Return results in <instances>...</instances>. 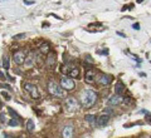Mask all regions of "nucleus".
<instances>
[{
    "label": "nucleus",
    "mask_w": 151,
    "mask_h": 138,
    "mask_svg": "<svg viewBox=\"0 0 151 138\" xmlns=\"http://www.w3.org/2000/svg\"><path fill=\"white\" fill-rule=\"evenodd\" d=\"M60 85L63 87V89H65V90H72V89H74V87H76V83H74V80H73V78L72 77H62V79H60Z\"/></svg>",
    "instance_id": "4"
},
{
    "label": "nucleus",
    "mask_w": 151,
    "mask_h": 138,
    "mask_svg": "<svg viewBox=\"0 0 151 138\" xmlns=\"http://www.w3.org/2000/svg\"><path fill=\"white\" fill-rule=\"evenodd\" d=\"M124 102V98H122L121 94H115V96H112L110 98V104L111 106H120V104Z\"/></svg>",
    "instance_id": "9"
},
{
    "label": "nucleus",
    "mask_w": 151,
    "mask_h": 138,
    "mask_svg": "<svg viewBox=\"0 0 151 138\" xmlns=\"http://www.w3.org/2000/svg\"><path fill=\"white\" fill-rule=\"evenodd\" d=\"M8 124L10 126V127H18V126H19V122L15 121V119H12V121H9Z\"/></svg>",
    "instance_id": "20"
},
{
    "label": "nucleus",
    "mask_w": 151,
    "mask_h": 138,
    "mask_svg": "<svg viewBox=\"0 0 151 138\" xmlns=\"http://www.w3.org/2000/svg\"><path fill=\"white\" fill-rule=\"evenodd\" d=\"M84 119H86V122H88L89 124H93V123L96 122V117H94V116H92V114H87Z\"/></svg>",
    "instance_id": "17"
},
{
    "label": "nucleus",
    "mask_w": 151,
    "mask_h": 138,
    "mask_svg": "<svg viewBox=\"0 0 151 138\" xmlns=\"http://www.w3.org/2000/svg\"><path fill=\"white\" fill-rule=\"evenodd\" d=\"M141 1H142V0H137V3H141Z\"/></svg>",
    "instance_id": "29"
},
{
    "label": "nucleus",
    "mask_w": 151,
    "mask_h": 138,
    "mask_svg": "<svg viewBox=\"0 0 151 138\" xmlns=\"http://www.w3.org/2000/svg\"><path fill=\"white\" fill-rule=\"evenodd\" d=\"M103 113H107V114H111L112 113V111L110 108H107V109H105V111H103Z\"/></svg>",
    "instance_id": "25"
},
{
    "label": "nucleus",
    "mask_w": 151,
    "mask_h": 138,
    "mask_svg": "<svg viewBox=\"0 0 151 138\" xmlns=\"http://www.w3.org/2000/svg\"><path fill=\"white\" fill-rule=\"evenodd\" d=\"M97 101V93L93 89H86L82 94V104L84 108H91Z\"/></svg>",
    "instance_id": "1"
},
{
    "label": "nucleus",
    "mask_w": 151,
    "mask_h": 138,
    "mask_svg": "<svg viewBox=\"0 0 151 138\" xmlns=\"http://www.w3.org/2000/svg\"><path fill=\"white\" fill-rule=\"evenodd\" d=\"M108 119H110V114L103 113L102 116H100V117L97 118V126H98V127L106 126V124H107V122H108Z\"/></svg>",
    "instance_id": "10"
},
{
    "label": "nucleus",
    "mask_w": 151,
    "mask_h": 138,
    "mask_svg": "<svg viewBox=\"0 0 151 138\" xmlns=\"http://www.w3.org/2000/svg\"><path fill=\"white\" fill-rule=\"evenodd\" d=\"M39 51L40 53H43V54H48L49 51H50V45H49V43H43L40 46H39Z\"/></svg>",
    "instance_id": "15"
},
{
    "label": "nucleus",
    "mask_w": 151,
    "mask_h": 138,
    "mask_svg": "<svg viewBox=\"0 0 151 138\" xmlns=\"http://www.w3.org/2000/svg\"><path fill=\"white\" fill-rule=\"evenodd\" d=\"M132 26H134V28H135V29H139V28H140V26H139V24H134V25H132Z\"/></svg>",
    "instance_id": "28"
},
{
    "label": "nucleus",
    "mask_w": 151,
    "mask_h": 138,
    "mask_svg": "<svg viewBox=\"0 0 151 138\" xmlns=\"http://www.w3.org/2000/svg\"><path fill=\"white\" fill-rule=\"evenodd\" d=\"M25 59H27V56H25V53H24L23 50H18V51H15V53H14V55H13V60L15 61L18 65H20V64L24 63V60H25Z\"/></svg>",
    "instance_id": "7"
},
{
    "label": "nucleus",
    "mask_w": 151,
    "mask_h": 138,
    "mask_svg": "<svg viewBox=\"0 0 151 138\" xmlns=\"http://www.w3.org/2000/svg\"><path fill=\"white\" fill-rule=\"evenodd\" d=\"M146 116H147V119H149V122H151V113H147V112H146Z\"/></svg>",
    "instance_id": "26"
},
{
    "label": "nucleus",
    "mask_w": 151,
    "mask_h": 138,
    "mask_svg": "<svg viewBox=\"0 0 151 138\" xmlns=\"http://www.w3.org/2000/svg\"><path fill=\"white\" fill-rule=\"evenodd\" d=\"M98 78V72L94 69H88L86 72V75H84V79H86L87 83H93L96 82Z\"/></svg>",
    "instance_id": "6"
},
{
    "label": "nucleus",
    "mask_w": 151,
    "mask_h": 138,
    "mask_svg": "<svg viewBox=\"0 0 151 138\" xmlns=\"http://www.w3.org/2000/svg\"><path fill=\"white\" fill-rule=\"evenodd\" d=\"M68 75H69V77H72V78H77V77H79V69L77 68V66H72V69L69 70Z\"/></svg>",
    "instance_id": "16"
},
{
    "label": "nucleus",
    "mask_w": 151,
    "mask_h": 138,
    "mask_svg": "<svg viewBox=\"0 0 151 138\" xmlns=\"http://www.w3.org/2000/svg\"><path fill=\"white\" fill-rule=\"evenodd\" d=\"M27 129L29 131V132H33V131H34V122H33L32 119L28 121V123H27Z\"/></svg>",
    "instance_id": "18"
},
{
    "label": "nucleus",
    "mask_w": 151,
    "mask_h": 138,
    "mask_svg": "<svg viewBox=\"0 0 151 138\" xmlns=\"http://www.w3.org/2000/svg\"><path fill=\"white\" fill-rule=\"evenodd\" d=\"M97 82L100 84H102V85H108L112 82V77L110 74H98Z\"/></svg>",
    "instance_id": "8"
},
{
    "label": "nucleus",
    "mask_w": 151,
    "mask_h": 138,
    "mask_svg": "<svg viewBox=\"0 0 151 138\" xmlns=\"http://www.w3.org/2000/svg\"><path fill=\"white\" fill-rule=\"evenodd\" d=\"M1 96H3V97H5L6 99H10V94H8L6 92H4V90L1 92Z\"/></svg>",
    "instance_id": "22"
},
{
    "label": "nucleus",
    "mask_w": 151,
    "mask_h": 138,
    "mask_svg": "<svg viewBox=\"0 0 151 138\" xmlns=\"http://www.w3.org/2000/svg\"><path fill=\"white\" fill-rule=\"evenodd\" d=\"M100 53H101V54H106V55H107V54H108V50H107V49H106V50H101Z\"/></svg>",
    "instance_id": "27"
},
{
    "label": "nucleus",
    "mask_w": 151,
    "mask_h": 138,
    "mask_svg": "<svg viewBox=\"0 0 151 138\" xmlns=\"http://www.w3.org/2000/svg\"><path fill=\"white\" fill-rule=\"evenodd\" d=\"M0 118H1V123H5V122H6V119H5V114H4L3 112H1V114H0Z\"/></svg>",
    "instance_id": "23"
},
{
    "label": "nucleus",
    "mask_w": 151,
    "mask_h": 138,
    "mask_svg": "<svg viewBox=\"0 0 151 138\" xmlns=\"http://www.w3.org/2000/svg\"><path fill=\"white\" fill-rule=\"evenodd\" d=\"M125 84L122 83V82H117L116 83V85H115V92L117 93V94H122L125 92Z\"/></svg>",
    "instance_id": "14"
},
{
    "label": "nucleus",
    "mask_w": 151,
    "mask_h": 138,
    "mask_svg": "<svg viewBox=\"0 0 151 138\" xmlns=\"http://www.w3.org/2000/svg\"><path fill=\"white\" fill-rule=\"evenodd\" d=\"M64 107H65V111L67 112L73 113L76 111H78L79 103L74 97H68L67 99H65V102H64Z\"/></svg>",
    "instance_id": "3"
},
{
    "label": "nucleus",
    "mask_w": 151,
    "mask_h": 138,
    "mask_svg": "<svg viewBox=\"0 0 151 138\" xmlns=\"http://www.w3.org/2000/svg\"><path fill=\"white\" fill-rule=\"evenodd\" d=\"M23 87H24V89L30 94V97H32V98H34V99H38V98H39V92H38V88L35 87L34 84L24 83V85H23Z\"/></svg>",
    "instance_id": "5"
},
{
    "label": "nucleus",
    "mask_w": 151,
    "mask_h": 138,
    "mask_svg": "<svg viewBox=\"0 0 151 138\" xmlns=\"http://www.w3.org/2000/svg\"><path fill=\"white\" fill-rule=\"evenodd\" d=\"M35 59H37V55H35L34 51H32V53L29 54V56H28V58L25 59V61H27V64H25V65L28 66V68H30L32 65H34Z\"/></svg>",
    "instance_id": "12"
},
{
    "label": "nucleus",
    "mask_w": 151,
    "mask_h": 138,
    "mask_svg": "<svg viewBox=\"0 0 151 138\" xmlns=\"http://www.w3.org/2000/svg\"><path fill=\"white\" fill-rule=\"evenodd\" d=\"M8 111H9V112H10V114H12V116H13V117H15V118H19V116H18V114H17L15 112H14V109H12V108H9V109H8Z\"/></svg>",
    "instance_id": "21"
},
{
    "label": "nucleus",
    "mask_w": 151,
    "mask_h": 138,
    "mask_svg": "<svg viewBox=\"0 0 151 138\" xmlns=\"http://www.w3.org/2000/svg\"><path fill=\"white\" fill-rule=\"evenodd\" d=\"M62 134H63V137H65V138L72 137V136H73V127H72V126H67V127H64V128H63Z\"/></svg>",
    "instance_id": "13"
},
{
    "label": "nucleus",
    "mask_w": 151,
    "mask_h": 138,
    "mask_svg": "<svg viewBox=\"0 0 151 138\" xmlns=\"http://www.w3.org/2000/svg\"><path fill=\"white\" fill-rule=\"evenodd\" d=\"M25 36V34H18V35H15L14 38H15V39H20V38H24Z\"/></svg>",
    "instance_id": "24"
},
{
    "label": "nucleus",
    "mask_w": 151,
    "mask_h": 138,
    "mask_svg": "<svg viewBox=\"0 0 151 138\" xmlns=\"http://www.w3.org/2000/svg\"><path fill=\"white\" fill-rule=\"evenodd\" d=\"M55 63H57V56H55V54L54 53H48V56H47V65L48 66H50V68H53V66L55 65Z\"/></svg>",
    "instance_id": "11"
},
{
    "label": "nucleus",
    "mask_w": 151,
    "mask_h": 138,
    "mask_svg": "<svg viewBox=\"0 0 151 138\" xmlns=\"http://www.w3.org/2000/svg\"><path fill=\"white\" fill-rule=\"evenodd\" d=\"M9 66H10V64H9V59L6 58V56H4L3 58V68L9 69Z\"/></svg>",
    "instance_id": "19"
},
{
    "label": "nucleus",
    "mask_w": 151,
    "mask_h": 138,
    "mask_svg": "<svg viewBox=\"0 0 151 138\" xmlns=\"http://www.w3.org/2000/svg\"><path fill=\"white\" fill-rule=\"evenodd\" d=\"M48 92L54 97H63V87L60 84H57L54 80L48 82Z\"/></svg>",
    "instance_id": "2"
}]
</instances>
